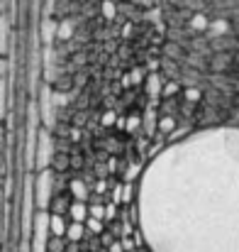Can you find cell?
Listing matches in <instances>:
<instances>
[{
  "mask_svg": "<svg viewBox=\"0 0 239 252\" xmlns=\"http://www.w3.org/2000/svg\"><path fill=\"white\" fill-rule=\"evenodd\" d=\"M149 252H239V127H205L171 142L137 186Z\"/></svg>",
  "mask_w": 239,
  "mask_h": 252,
  "instance_id": "obj_1",
  "label": "cell"
}]
</instances>
